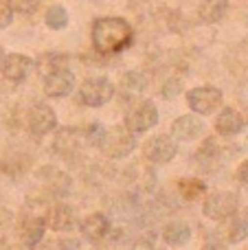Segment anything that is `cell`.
<instances>
[{
    "label": "cell",
    "mask_w": 248,
    "mask_h": 250,
    "mask_svg": "<svg viewBox=\"0 0 248 250\" xmlns=\"http://www.w3.org/2000/svg\"><path fill=\"white\" fill-rule=\"evenodd\" d=\"M44 220L42 217H26L24 224H22V242L26 246H38L42 242L44 235Z\"/></svg>",
    "instance_id": "obj_16"
},
{
    "label": "cell",
    "mask_w": 248,
    "mask_h": 250,
    "mask_svg": "<svg viewBox=\"0 0 248 250\" xmlns=\"http://www.w3.org/2000/svg\"><path fill=\"white\" fill-rule=\"evenodd\" d=\"M158 123V112L156 105L152 101H143L134 110H130V114L125 117V127L132 132H145V129L154 127Z\"/></svg>",
    "instance_id": "obj_6"
},
{
    "label": "cell",
    "mask_w": 248,
    "mask_h": 250,
    "mask_svg": "<svg viewBox=\"0 0 248 250\" xmlns=\"http://www.w3.org/2000/svg\"><path fill=\"white\" fill-rule=\"evenodd\" d=\"M125 86L132 88V90H143V88L147 86V79H145V75H141V73H127Z\"/></svg>",
    "instance_id": "obj_22"
},
{
    "label": "cell",
    "mask_w": 248,
    "mask_h": 250,
    "mask_svg": "<svg viewBox=\"0 0 248 250\" xmlns=\"http://www.w3.org/2000/svg\"><path fill=\"white\" fill-rule=\"evenodd\" d=\"M202 250H228V248H224L222 244H207Z\"/></svg>",
    "instance_id": "obj_27"
},
{
    "label": "cell",
    "mask_w": 248,
    "mask_h": 250,
    "mask_svg": "<svg viewBox=\"0 0 248 250\" xmlns=\"http://www.w3.org/2000/svg\"><path fill=\"white\" fill-rule=\"evenodd\" d=\"M108 229H110V222H108V217H103L101 213H92V215H88L86 220L82 222V233L86 235L88 239H92V242H99L101 237H105Z\"/></svg>",
    "instance_id": "obj_12"
},
{
    "label": "cell",
    "mask_w": 248,
    "mask_h": 250,
    "mask_svg": "<svg viewBox=\"0 0 248 250\" xmlns=\"http://www.w3.org/2000/svg\"><path fill=\"white\" fill-rule=\"evenodd\" d=\"M13 20V9L9 7L7 2H0V29H4V26H9Z\"/></svg>",
    "instance_id": "obj_23"
},
{
    "label": "cell",
    "mask_w": 248,
    "mask_h": 250,
    "mask_svg": "<svg viewBox=\"0 0 248 250\" xmlns=\"http://www.w3.org/2000/svg\"><path fill=\"white\" fill-rule=\"evenodd\" d=\"M114 95V86L103 77L97 79H88V82L82 83V101L86 105H92V108H99V105H105Z\"/></svg>",
    "instance_id": "obj_3"
},
{
    "label": "cell",
    "mask_w": 248,
    "mask_h": 250,
    "mask_svg": "<svg viewBox=\"0 0 248 250\" xmlns=\"http://www.w3.org/2000/svg\"><path fill=\"white\" fill-rule=\"evenodd\" d=\"M101 147H103V151L108 156H112V158H123V156H127L134 149V136H132L125 127L117 125V127H110L108 132L103 134Z\"/></svg>",
    "instance_id": "obj_2"
},
{
    "label": "cell",
    "mask_w": 248,
    "mask_h": 250,
    "mask_svg": "<svg viewBox=\"0 0 248 250\" xmlns=\"http://www.w3.org/2000/svg\"><path fill=\"white\" fill-rule=\"evenodd\" d=\"M248 235V222L244 220V217H231V224L227 226V239L228 242H233V244H237V242H242Z\"/></svg>",
    "instance_id": "obj_18"
},
{
    "label": "cell",
    "mask_w": 248,
    "mask_h": 250,
    "mask_svg": "<svg viewBox=\"0 0 248 250\" xmlns=\"http://www.w3.org/2000/svg\"><path fill=\"white\" fill-rule=\"evenodd\" d=\"M31 66H33V62L29 60L26 55H18V53H11V55L4 57L2 62V73L7 79H11V82H22V79H26V75H29Z\"/></svg>",
    "instance_id": "obj_10"
},
{
    "label": "cell",
    "mask_w": 248,
    "mask_h": 250,
    "mask_svg": "<svg viewBox=\"0 0 248 250\" xmlns=\"http://www.w3.org/2000/svg\"><path fill=\"white\" fill-rule=\"evenodd\" d=\"M7 4L13 9V11L31 13V11H35V7L40 4V0H7Z\"/></svg>",
    "instance_id": "obj_21"
},
{
    "label": "cell",
    "mask_w": 248,
    "mask_h": 250,
    "mask_svg": "<svg viewBox=\"0 0 248 250\" xmlns=\"http://www.w3.org/2000/svg\"><path fill=\"white\" fill-rule=\"evenodd\" d=\"M237 178H240V182L248 185V160H244V163L240 165V169H237Z\"/></svg>",
    "instance_id": "obj_26"
},
{
    "label": "cell",
    "mask_w": 248,
    "mask_h": 250,
    "mask_svg": "<svg viewBox=\"0 0 248 250\" xmlns=\"http://www.w3.org/2000/svg\"><path fill=\"white\" fill-rule=\"evenodd\" d=\"M145 156L154 163H169L176 156V145L169 136H152L147 143H145Z\"/></svg>",
    "instance_id": "obj_8"
},
{
    "label": "cell",
    "mask_w": 248,
    "mask_h": 250,
    "mask_svg": "<svg viewBox=\"0 0 248 250\" xmlns=\"http://www.w3.org/2000/svg\"><path fill=\"white\" fill-rule=\"evenodd\" d=\"M202 134V123L196 117H180L174 123V136L180 141H193Z\"/></svg>",
    "instance_id": "obj_14"
},
{
    "label": "cell",
    "mask_w": 248,
    "mask_h": 250,
    "mask_svg": "<svg viewBox=\"0 0 248 250\" xmlns=\"http://www.w3.org/2000/svg\"><path fill=\"white\" fill-rule=\"evenodd\" d=\"M132 31L130 22L123 18H99L92 26V44L99 53H119L132 42Z\"/></svg>",
    "instance_id": "obj_1"
},
{
    "label": "cell",
    "mask_w": 248,
    "mask_h": 250,
    "mask_svg": "<svg viewBox=\"0 0 248 250\" xmlns=\"http://www.w3.org/2000/svg\"><path fill=\"white\" fill-rule=\"evenodd\" d=\"M228 11V0H202L200 7H198V13L205 22L209 24H215L220 22Z\"/></svg>",
    "instance_id": "obj_13"
},
{
    "label": "cell",
    "mask_w": 248,
    "mask_h": 250,
    "mask_svg": "<svg viewBox=\"0 0 248 250\" xmlns=\"http://www.w3.org/2000/svg\"><path fill=\"white\" fill-rule=\"evenodd\" d=\"M46 24L51 29H64L68 24V13L64 7H51L46 11Z\"/></svg>",
    "instance_id": "obj_20"
},
{
    "label": "cell",
    "mask_w": 248,
    "mask_h": 250,
    "mask_svg": "<svg viewBox=\"0 0 248 250\" xmlns=\"http://www.w3.org/2000/svg\"><path fill=\"white\" fill-rule=\"evenodd\" d=\"M2 62H4V55H2V48H0V66H2Z\"/></svg>",
    "instance_id": "obj_28"
},
{
    "label": "cell",
    "mask_w": 248,
    "mask_h": 250,
    "mask_svg": "<svg viewBox=\"0 0 248 250\" xmlns=\"http://www.w3.org/2000/svg\"><path fill=\"white\" fill-rule=\"evenodd\" d=\"M180 88H183V86H180L178 79H169V82L165 83V88H163V95H165L167 99H171V97H176L180 92Z\"/></svg>",
    "instance_id": "obj_24"
},
{
    "label": "cell",
    "mask_w": 248,
    "mask_h": 250,
    "mask_svg": "<svg viewBox=\"0 0 248 250\" xmlns=\"http://www.w3.org/2000/svg\"><path fill=\"white\" fill-rule=\"evenodd\" d=\"M189 237H191V230H189V226L185 222H171L163 230V239L169 246H183V244L189 242Z\"/></svg>",
    "instance_id": "obj_17"
},
{
    "label": "cell",
    "mask_w": 248,
    "mask_h": 250,
    "mask_svg": "<svg viewBox=\"0 0 248 250\" xmlns=\"http://www.w3.org/2000/svg\"><path fill=\"white\" fill-rule=\"evenodd\" d=\"M187 104L193 112L200 114H211L220 104H222V92L213 86H200L193 88L187 95Z\"/></svg>",
    "instance_id": "obj_4"
},
{
    "label": "cell",
    "mask_w": 248,
    "mask_h": 250,
    "mask_svg": "<svg viewBox=\"0 0 248 250\" xmlns=\"http://www.w3.org/2000/svg\"><path fill=\"white\" fill-rule=\"evenodd\" d=\"M242 127H244V119L233 108L222 110L220 117L215 119V129H218L220 134H224V136H233V134L242 132Z\"/></svg>",
    "instance_id": "obj_11"
},
{
    "label": "cell",
    "mask_w": 248,
    "mask_h": 250,
    "mask_svg": "<svg viewBox=\"0 0 248 250\" xmlns=\"http://www.w3.org/2000/svg\"><path fill=\"white\" fill-rule=\"evenodd\" d=\"M46 224L51 226L53 230H70L75 226V215L68 207H55L48 211Z\"/></svg>",
    "instance_id": "obj_15"
},
{
    "label": "cell",
    "mask_w": 248,
    "mask_h": 250,
    "mask_svg": "<svg viewBox=\"0 0 248 250\" xmlns=\"http://www.w3.org/2000/svg\"><path fill=\"white\" fill-rule=\"evenodd\" d=\"M55 123H57L55 112H53L48 105H44V104L35 105V108L31 110V114H29V127H31V132L38 134V136L51 132V129L55 127Z\"/></svg>",
    "instance_id": "obj_9"
},
{
    "label": "cell",
    "mask_w": 248,
    "mask_h": 250,
    "mask_svg": "<svg viewBox=\"0 0 248 250\" xmlns=\"http://www.w3.org/2000/svg\"><path fill=\"white\" fill-rule=\"evenodd\" d=\"M237 211V195L222 191V193L211 195L205 202V215L211 220H227Z\"/></svg>",
    "instance_id": "obj_5"
},
{
    "label": "cell",
    "mask_w": 248,
    "mask_h": 250,
    "mask_svg": "<svg viewBox=\"0 0 248 250\" xmlns=\"http://www.w3.org/2000/svg\"><path fill=\"white\" fill-rule=\"evenodd\" d=\"M178 191L185 200H196L198 195L205 193V182H200V180H180Z\"/></svg>",
    "instance_id": "obj_19"
},
{
    "label": "cell",
    "mask_w": 248,
    "mask_h": 250,
    "mask_svg": "<svg viewBox=\"0 0 248 250\" xmlns=\"http://www.w3.org/2000/svg\"><path fill=\"white\" fill-rule=\"evenodd\" d=\"M103 134H105V129L101 127V125H92L90 132H88V138H90L92 143H97V145H101V141H103Z\"/></svg>",
    "instance_id": "obj_25"
},
{
    "label": "cell",
    "mask_w": 248,
    "mask_h": 250,
    "mask_svg": "<svg viewBox=\"0 0 248 250\" xmlns=\"http://www.w3.org/2000/svg\"><path fill=\"white\" fill-rule=\"evenodd\" d=\"M75 88V75L66 68H60L55 73L46 75V82H44V92L48 97H66L70 95Z\"/></svg>",
    "instance_id": "obj_7"
}]
</instances>
